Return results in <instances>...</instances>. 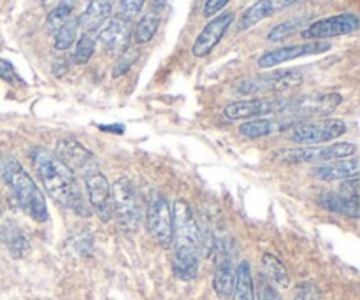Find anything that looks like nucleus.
Returning <instances> with one entry per match:
<instances>
[{"label": "nucleus", "mask_w": 360, "mask_h": 300, "mask_svg": "<svg viewBox=\"0 0 360 300\" xmlns=\"http://www.w3.org/2000/svg\"><path fill=\"white\" fill-rule=\"evenodd\" d=\"M32 164L37 169L39 179L44 185L48 195L53 197L58 206L74 211L81 216L90 214L76 176L63 162L58 160L55 153L46 148H35L32 153Z\"/></svg>", "instance_id": "f257e3e1"}, {"label": "nucleus", "mask_w": 360, "mask_h": 300, "mask_svg": "<svg viewBox=\"0 0 360 300\" xmlns=\"http://www.w3.org/2000/svg\"><path fill=\"white\" fill-rule=\"evenodd\" d=\"M172 223H174V256L172 266L174 274L183 281H192L199 273V249L200 232L193 218L192 207L185 200H178L172 211Z\"/></svg>", "instance_id": "f03ea898"}, {"label": "nucleus", "mask_w": 360, "mask_h": 300, "mask_svg": "<svg viewBox=\"0 0 360 300\" xmlns=\"http://www.w3.org/2000/svg\"><path fill=\"white\" fill-rule=\"evenodd\" d=\"M0 176L6 181V185L9 186V190L13 192L14 199L20 204L21 209L32 220L39 221V223L48 221L49 214L44 197H42L41 190L37 188L34 179L30 178V174L25 171L23 165L16 158L9 155V157H4L0 160Z\"/></svg>", "instance_id": "7ed1b4c3"}, {"label": "nucleus", "mask_w": 360, "mask_h": 300, "mask_svg": "<svg viewBox=\"0 0 360 300\" xmlns=\"http://www.w3.org/2000/svg\"><path fill=\"white\" fill-rule=\"evenodd\" d=\"M341 100L343 97L340 93H309L302 97H292L287 98V104L280 116H285L292 123L311 118L319 119L336 111Z\"/></svg>", "instance_id": "20e7f679"}, {"label": "nucleus", "mask_w": 360, "mask_h": 300, "mask_svg": "<svg viewBox=\"0 0 360 300\" xmlns=\"http://www.w3.org/2000/svg\"><path fill=\"white\" fill-rule=\"evenodd\" d=\"M304 76L299 69H283L273 70L267 74H257V76L248 77L241 81L236 86L239 95H264V93H280V91L297 88L302 83Z\"/></svg>", "instance_id": "39448f33"}, {"label": "nucleus", "mask_w": 360, "mask_h": 300, "mask_svg": "<svg viewBox=\"0 0 360 300\" xmlns=\"http://www.w3.org/2000/svg\"><path fill=\"white\" fill-rule=\"evenodd\" d=\"M348 126L343 119H315V122H299L288 126L285 132L290 141L297 144H323L338 139L347 133Z\"/></svg>", "instance_id": "423d86ee"}, {"label": "nucleus", "mask_w": 360, "mask_h": 300, "mask_svg": "<svg viewBox=\"0 0 360 300\" xmlns=\"http://www.w3.org/2000/svg\"><path fill=\"white\" fill-rule=\"evenodd\" d=\"M112 211L120 225L127 230H137L141 223L139 195L129 179H118L112 185Z\"/></svg>", "instance_id": "0eeeda50"}, {"label": "nucleus", "mask_w": 360, "mask_h": 300, "mask_svg": "<svg viewBox=\"0 0 360 300\" xmlns=\"http://www.w3.org/2000/svg\"><path fill=\"white\" fill-rule=\"evenodd\" d=\"M287 98H248V100H236L225 105L224 116L232 122L239 119L266 118L271 115H281Z\"/></svg>", "instance_id": "6e6552de"}, {"label": "nucleus", "mask_w": 360, "mask_h": 300, "mask_svg": "<svg viewBox=\"0 0 360 300\" xmlns=\"http://www.w3.org/2000/svg\"><path fill=\"white\" fill-rule=\"evenodd\" d=\"M359 18L357 14L345 13L336 14V16L323 18V20L315 21L308 25L301 32V37L306 41H323V39L341 37V35H350L357 32Z\"/></svg>", "instance_id": "1a4fd4ad"}, {"label": "nucleus", "mask_w": 360, "mask_h": 300, "mask_svg": "<svg viewBox=\"0 0 360 300\" xmlns=\"http://www.w3.org/2000/svg\"><path fill=\"white\" fill-rule=\"evenodd\" d=\"M84 176V185H86L88 200L94 207L95 214L101 218V221L108 223L112 218V190L109 186L108 178L101 172V169L95 167L88 171Z\"/></svg>", "instance_id": "9d476101"}, {"label": "nucleus", "mask_w": 360, "mask_h": 300, "mask_svg": "<svg viewBox=\"0 0 360 300\" xmlns=\"http://www.w3.org/2000/svg\"><path fill=\"white\" fill-rule=\"evenodd\" d=\"M148 230L162 248H171L174 237L172 209L164 197H153L148 209Z\"/></svg>", "instance_id": "9b49d317"}, {"label": "nucleus", "mask_w": 360, "mask_h": 300, "mask_svg": "<svg viewBox=\"0 0 360 300\" xmlns=\"http://www.w3.org/2000/svg\"><path fill=\"white\" fill-rule=\"evenodd\" d=\"M357 148L352 143H336L329 146H309V148H295V150L283 151L280 158L287 162H333L341 158L354 157Z\"/></svg>", "instance_id": "f8f14e48"}, {"label": "nucleus", "mask_w": 360, "mask_h": 300, "mask_svg": "<svg viewBox=\"0 0 360 300\" xmlns=\"http://www.w3.org/2000/svg\"><path fill=\"white\" fill-rule=\"evenodd\" d=\"M329 49H330L329 42H322V41L283 46V48H276L264 53V55L259 58V62H257V65H259L260 69H273V67L281 65V63L290 62V60L301 58V56L320 55V53H326L329 51Z\"/></svg>", "instance_id": "ddd939ff"}, {"label": "nucleus", "mask_w": 360, "mask_h": 300, "mask_svg": "<svg viewBox=\"0 0 360 300\" xmlns=\"http://www.w3.org/2000/svg\"><path fill=\"white\" fill-rule=\"evenodd\" d=\"M232 21H234V13H231V11L213 18V20L202 28V32L197 35L195 42H193L192 46L193 56H197V58H204V56L210 55V53L217 48L218 42L224 39V35L227 34Z\"/></svg>", "instance_id": "4468645a"}, {"label": "nucleus", "mask_w": 360, "mask_h": 300, "mask_svg": "<svg viewBox=\"0 0 360 300\" xmlns=\"http://www.w3.org/2000/svg\"><path fill=\"white\" fill-rule=\"evenodd\" d=\"M236 281V267L234 256L229 242H221L217 252V263H214V276H213V288L220 299L232 297Z\"/></svg>", "instance_id": "2eb2a0df"}, {"label": "nucleus", "mask_w": 360, "mask_h": 300, "mask_svg": "<svg viewBox=\"0 0 360 300\" xmlns=\"http://www.w3.org/2000/svg\"><path fill=\"white\" fill-rule=\"evenodd\" d=\"M55 155L58 157V160L63 162V164H65L72 172L81 171L83 174H86V172L91 171V169L98 167L94 155H91L86 148L81 146L77 141L69 139V137L58 141Z\"/></svg>", "instance_id": "dca6fc26"}, {"label": "nucleus", "mask_w": 360, "mask_h": 300, "mask_svg": "<svg viewBox=\"0 0 360 300\" xmlns=\"http://www.w3.org/2000/svg\"><path fill=\"white\" fill-rule=\"evenodd\" d=\"M297 0H259L243 13L241 20H239V30H248V28L255 27L262 20H266V18H271L274 14L281 13V11L288 9Z\"/></svg>", "instance_id": "f3484780"}, {"label": "nucleus", "mask_w": 360, "mask_h": 300, "mask_svg": "<svg viewBox=\"0 0 360 300\" xmlns=\"http://www.w3.org/2000/svg\"><path fill=\"white\" fill-rule=\"evenodd\" d=\"M313 178L320 181H338V179H348L359 174V157L341 158V160L327 162V164L319 165L311 171Z\"/></svg>", "instance_id": "a211bd4d"}, {"label": "nucleus", "mask_w": 360, "mask_h": 300, "mask_svg": "<svg viewBox=\"0 0 360 300\" xmlns=\"http://www.w3.org/2000/svg\"><path fill=\"white\" fill-rule=\"evenodd\" d=\"M129 23L122 18H112L98 34V41L108 51H125L127 46H129Z\"/></svg>", "instance_id": "6ab92c4d"}, {"label": "nucleus", "mask_w": 360, "mask_h": 300, "mask_svg": "<svg viewBox=\"0 0 360 300\" xmlns=\"http://www.w3.org/2000/svg\"><path fill=\"white\" fill-rule=\"evenodd\" d=\"M290 125H294L288 119L281 118H255L248 119L239 126V133L248 139H260V137L274 136V133L285 132Z\"/></svg>", "instance_id": "aec40b11"}, {"label": "nucleus", "mask_w": 360, "mask_h": 300, "mask_svg": "<svg viewBox=\"0 0 360 300\" xmlns=\"http://www.w3.org/2000/svg\"><path fill=\"white\" fill-rule=\"evenodd\" d=\"M111 0H90L81 18H77L79 27L83 28V34L94 35L108 21V18L111 16Z\"/></svg>", "instance_id": "412c9836"}, {"label": "nucleus", "mask_w": 360, "mask_h": 300, "mask_svg": "<svg viewBox=\"0 0 360 300\" xmlns=\"http://www.w3.org/2000/svg\"><path fill=\"white\" fill-rule=\"evenodd\" d=\"M0 237H2L4 244L7 246V249H9V253L14 259H23L30 252V242H28L27 235L21 232L20 227H16L11 221L2 225V228H0Z\"/></svg>", "instance_id": "4be33fe9"}, {"label": "nucleus", "mask_w": 360, "mask_h": 300, "mask_svg": "<svg viewBox=\"0 0 360 300\" xmlns=\"http://www.w3.org/2000/svg\"><path fill=\"white\" fill-rule=\"evenodd\" d=\"M320 206L330 213H340L345 216L359 218V199H348V197L327 193L320 199Z\"/></svg>", "instance_id": "5701e85b"}, {"label": "nucleus", "mask_w": 360, "mask_h": 300, "mask_svg": "<svg viewBox=\"0 0 360 300\" xmlns=\"http://www.w3.org/2000/svg\"><path fill=\"white\" fill-rule=\"evenodd\" d=\"M158 27H160V13L150 11V13L144 14V16L137 21L132 34L134 42H136V44H148V42L155 37Z\"/></svg>", "instance_id": "b1692460"}, {"label": "nucleus", "mask_w": 360, "mask_h": 300, "mask_svg": "<svg viewBox=\"0 0 360 300\" xmlns=\"http://www.w3.org/2000/svg\"><path fill=\"white\" fill-rule=\"evenodd\" d=\"M232 295H234V300H255V290H253V280L248 262H241L238 269H236V281Z\"/></svg>", "instance_id": "393cba45"}, {"label": "nucleus", "mask_w": 360, "mask_h": 300, "mask_svg": "<svg viewBox=\"0 0 360 300\" xmlns=\"http://www.w3.org/2000/svg\"><path fill=\"white\" fill-rule=\"evenodd\" d=\"M262 266H264V273H266L267 280H271L273 283L280 285V287L283 288L288 287L290 276H288L287 269H285L283 263L280 262V259L266 253V255L262 256Z\"/></svg>", "instance_id": "a878e982"}, {"label": "nucleus", "mask_w": 360, "mask_h": 300, "mask_svg": "<svg viewBox=\"0 0 360 300\" xmlns=\"http://www.w3.org/2000/svg\"><path fill=\"white\" fill-rule=\"evenodd\" d=\"M77 27H79V21L74 20V18H70L67 23H63L55 34V48L60 49V51H63V49H69L70 46L76 42Z\"/></svg>", "instance_id": "bb28decb"}, {"label": "nucleus", "mask_w": 360, "mask_h": 300, "mask_svg": "<svg viewBox=\"0 0 360 300\" xmlns=\"http://www.w3.org/2000/svg\"><path fill=\"white\" fill-rule=\"evenodd\" d=\"M95 37L91 34H83L77 41L76 49L72 53V62L77 65H84V63L90 62V58L95 53Z\"/></svg>", "instance_id": "cd10ccee"}, {"label": "nucleus", "mask_w": 360, "mask_h": 300, "mask_svg": "<svg viewBox=\"0 0 360 300\" xmlns=\"http://www.w3.org/2000/svg\"><path fill=\"white\" fill-rule=\"evenodd\" d=\"M302 23H304V18H292V20L283 21V23L276 25V27L267 34V41L271 42L283 41V39L290 37L292 34H295L297 28H301Z\"/></svg>", "instance_id": "c85d7f7f"}, {"label": "nucleus", "mask_w": 360, "mask_h": 300, "mask_svg": "<svg viewBox=\"0 0 360 300\" xmlns=\"http://www.w3.org/2000/svg\"><path fill=\"white\" fill-rule=\"evenodd\" d=\"M70 14H72V6L70 4H60L46 18V28L53 32V34H56V30L70 20Z\"/></svg>", "instance_id": "c756f323"}, {"label": "nucleus", "mask_w": 360, "mask_h": 300, "mask_svg": "<svg viewBox=\"0 0 360 300\" xmlns=\"http://www.w3.org/2000/svg\"><path fill=\"white\" fill-rule=\"evenodd\" d=\"M137 58H139V51L136 48H127L118 58V62L115 63V67H112V77L125 76L132 69L134 63L137 62Z\"/></svg>", "instance_id": "7c9ffc66"}, {"label": "nucleus", "mask_w": 360, "mask_h": 300, "mask_svg": "<svg viewBox=\"0 0 360 300\" xmlns=\"http://www.w3.org/2000/svg\"><path fill=\"white\" fill-rule=\"evenodd\" d=\"M144 2L146 0H120V14H122V20H125L127 23L132 21L143 11Z\"/></svg>", "instance_id": "2f4dec72"}, {"label": "nucleus", "mask_w": 360, "mask_h": 300, "mask_svg": "<svg viewBox=\"0 0 360 300\" xmlns=\"http://www.w3.org/2000/svg\"><path fill=\"white\" fill-rule=\"evenodd\" d=\"M0 79L6 81V83H9V84H18V86L25 84L23 79L18 76V72H16V69H14L13 63H11L9 60H4V58H0Z\"/></svg>", "instance_id": "473e14b6"}, {"label": "nucleus", "mask_w": 360, "mask_h": 300, "mask_svg": "<svg viewBox=\"0 0 360 300\" xmlns=\"http://www.w3.org/2000/svg\"><path fill=\"white\" fill-rule=\"evenodd\" d=\"M295 300H323L320 292L316 290L315 285L302 283L299 285L297 292H295Z\"/></svg>", "instance_id": "72a5a7b5"}, {"label": "nucleus", "mask_w": 360, "mask_h": 300, "mask_svg": "<svg viewBox=\"0 0 360 300\" xmlns=\"http://www.w3.org/2000/svg\"><path fill=\"white\" fill-rule=\"evenodd\" d=\"M257 297L259 300H283L267 280H260L259 288H257Z\"/></svg>", "instance_id": "f704fd0d"}, {"label": "nucleus", "mask_w": 360, "mask_h": 300, "mask_svg": "<svg viewBox=\"0 0 360 300\" xmlns=\"http://www.w3.org/2000/svg\"><path fill=\"white\" fill-rule=\"evenodd\" d=\"M340 192L343 193V197H348V199H359V178L357 176L345 179V183L341 185Z\"/></svg>", "instance_id": "c9c22d12"}, {"label": "nucleus", "mask_w": 360, "mask_h": 300, "mask_svg": "<svg viewBox=\"0 0 360 300\" xmlns=\"http://www.w3.org/2000/svg\"><path fill=\"white\" fill-rule=\"evenodd\" d=\"M229 2H231V0H206V2H204L202 14L206 18H213L214 14L220 13V11L224 9Z\"/></svg>", "instance_id": "e433bc0d"}, {"label": "nucleus", "mask_w": 360, "mask_h": 300, "mask_svg": "<svg viewBox=\"0 0 360 300\" xmlns=\"http://www.w3.org/2000/svg\"><path fill=\"white\" fill-rule=\"evenodd\" d=\"M167 2L169 0H150L151 11H157V13H160V11L167 6Z\"/></svg>", "instance_id": "4c0bfd02"}, {"label": "nucleus", "mask_w": 360, "mask_h": 300, "mask_svg": "<svg viewBox=\"0 0 360 300\" xmlns=\"http://www.w3.org/2000/svg\"><path fill=\"white\" fill-rule=\"evenodd\" d=\"M101 130H105V132H115V133L125 132L123 125H101Z\"/></svg>", "instance_id": "58836bf2"}, {"label": "nucleus", "mask_w": 360, "mask_h": 300, "mask_svg": "<svg viewBox=\"0 0 360 300\" xmlns=\"http://www.w3.org/2000/svg\"><path fill=\"white\" fill-rule=\"evenodd\" d=\"M0 211H2V204H0Z\"/></svg>", "instance_id": "ea45409f"}]
</instances>
